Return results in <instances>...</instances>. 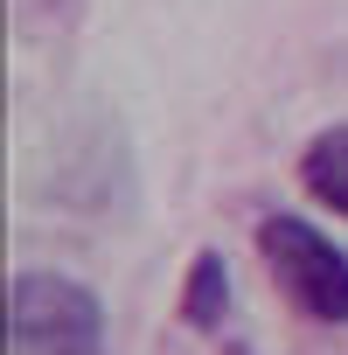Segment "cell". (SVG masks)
<instances>
[{"mask_svg":"<svg viewBox=\"0 0 348 355\" xmlns=\"http://www.w3.org/2000/svg\"><path fill=\"white\" fill-rule=\"evenodd\" d=\"M182 320H189L195 334H216V327L230 320V272H223L216 251H195L189 286H182Z\"/></svg>","mask_w":348,"mask_h":355,"instance_id":"277c9868","label":"cell"},{"mask_svg":"<svg viewBox=\"0 0 348 355\" xmlns=\"http://www.w3.org/2000/svg\"><path fill=\"white\" fill-rule=\"evenodd\" d=\"M8 341H15V355H105V306L84 279L15 272L8 279Z\"/></svg>","mask_w":348,"mask_h":355,"instance_id":"6da1fadb","label":"cell"},{"mask_svg":"<svg viewBox=\"0 0 348 355\" xmlns=\"http://www.w3.org/2000/svg\"><path fill=\"white\" fill-rule=\"evenodd\" d=\"M299 189H306L320 209L348 216V125H327V132L299 153Z\"/></svg>","mask_w":348,"mask_h":355,"instance_id":"3957f363","label":"cell"},{"mask_svg":"<svg viewBox=\"0 0 348 355\" xmlns=\"http://www.w3.org/2000/svg\"><path fill=\"white\" fill-rule=\"evenodd\" d=\"M258 258H265L272 286L306 320H327V327L348 320V251L327 230H313L306 216H265L258 223Z\"/></svg>","mask_w":348,"mask_h":355,"instance_id":"7a4b0ae2","label":"cell"}]
</instances>
